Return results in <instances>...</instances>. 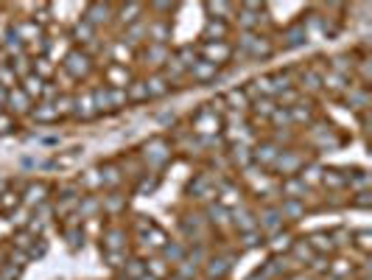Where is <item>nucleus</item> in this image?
Wrapping results in <instances>:
<instances>
[{
  "instance_id": "1",
  "label": "nucleus",
  "mask_w": 372,
  "mask_h": 280,
  "mask_svg": "<svg viewBox=\"0 0 372 280\" xmlns=\"http://www.w3.org/2000/svg\"><path fill=\"white\" fill-rule=\"evenodd\" d=\"M140 157L146 160V166L148 168H154V171H160L171 157H174V143H168L165 138H151L143 143V149H140Z\"/></svg>"
},
{
  "instance_id": "2",
  "label": "nucleus",
  "mask_w": 372,
  "mask_h": 280,
  "mask_svg": "<svg viewBox=\"0 0 372 280\" xmlns=\"http://www.w3.org/2000/svg\"><path fill=\"white\" fill-rule=\"evenodd\" d=\"M196 50H199V59H204V62H210V65H216V68L227 65L235 56L233 43H199Z\"/></svg>"
},
{
  "instance_id": "3",
  "label": "nucleus",
  "mask_w": 372,
  "mask_h": 280,
  "mask_svg": "<svg viewBox=\"0 0 372 280\" xmlns=\"http://www.w3.org/2000/svg\"><path fill=\"white\" fill-rule=\"evenodd\" d=\"M255 216H258V230L263 235H275L280 233V230H285V222H283V216H280L278 202H275V205H263Z\"/></svg>"
},
{
  "instance_id": "4",
  "label": "nucleus",
  "mask_w": 372,
  "mask_h": 280,
  "mask_svg": "<svg viewBox=\"0 0 372 280\" xmlns=\"http://www.w3.org/2000/svg\"><path fill=\"white\" fill-rule=\"evenodd\" d=\"M305 163H308V157H302V154H294V149H283L272 168H275L280 177L285 180V177H297V174H300V168H302Z\"/></svg>"
},
{
  "instance_id": "5",
  "label": "nucleus",
  "mask_w": 372,
  "mask_h": 280,
  "mask_svg": "<svg viewBox=\"0 0 372 280\" xmlns=\"http://www.w3.org/2000/svg\"><path fill=\"white\" fill-rule=\"evenodd\" d=\"M280 151H283V146H280V143H275L272 138L255 143V149H252V166L272 168V166H275V160L280 157Z\"/></svg>"
},
{
  "instance_id": "6",
  "label": "nucleus",
  "mask_w": 372,
  "mask_h": 280,
  "mask_svg": "<svg viewBox=\"0 0 372 280\" xmlns=\"http://www.w3.org/2000/svg\"><path fill=\"white\" fill-rule=\"evenodd\" d=\"M65 70H70L76 79L87 76L93 70V56L84 50V48H73L67 56H65Z\"/></svg>"
},
{
  "instance_id": "7",
  "label": "nucleus",
  "mask_w": 372,
  "mask_h": 280,
  "mask_svg": "<svg viewBox=\"0 0 372 280\" xmlns=\"http://www.w3.org/2000/svg\"><path fill=\"white\" fill-rule=\"evenodd\" d=\"M233 272V258L230 255H210L202 266V278L207 280H224Z\"/></svg>"
},
{
  "instance_id": "8",
  "label": "nucleus",
  "mask_w": 372,
  "mask_h": 280,
  "mask_svg": "<svg viewBox=\"0 0 372 280\" xmlns=\"http://www.w3.org/2000/svg\"><path fill=\"white\" fill-rule=\"evenodd\" d=\"M129 233H126V227H121V225H106L104 227V233H101V247H104V252H126V241Z\"/></svg>"
},
{
  "instance_id": "9",
  "label": "nucleus",
  "mask_w": 372,
  "mask_h": 280,
  "mask_svg": "<svg viewBox=\"0 0 372 280\" xmlns=\"http://www.w3.org/2000/svg\"><path fill=\"white\" fill-rule=\"evenodd\" d=\"M187 76L196 82V85H216L221 79V68L204 62V59H196V65L187 70Z\"/></svg>"
},
{
  "instance_id": "10",
  "label": "nucleus",
  "mask_w": 372,
  "mask_h": 280,
  "mask_svg": "<svg viewBox=\"0 0 372 280\" xmlns=\"http://www.w3.org/2000/svg\"><path fill=\"white\" fill-rule=\"evenodd\" d=\"M230 31H233V26L224 20H204L202 43H230Z\"/></svg>"
},
{
  "instance_id": "11",
  "label": "nucleus",
  "mask_w": 372,
  "mask_h": 280,
  "mask_svg": "<svg viewBox=\"0 0 372 280\" xmlns=\"http://www.w3.org/2000/svg\"><path fill=\"white\" fill-rule=\"evenodd\" d=\"M104 79H106V87H115V90H126L132 85V70L126 65H115L109 62L106 70H104Z\"/></svg>"
},
{
  "instance_id": "12",
  "label": "nucleus",
  "mask_w": 372,
  "mask_h": 280,
  "mask_svg": "<svg viewBox=\"0 0 372 280\" xmlns=\"http://www.w3.org/2000/svg\"><path fill=\"white\" fill-rule=\"evenodd\" d=\"M112 17H115V6H104V3H90L87 6V11H84V20L93 26V28H101V26H106V23H112Z\"/></svg>"
},
{
  "instance_id": "13",
  "label": "nucleus",
  "mask_w": 372,
  "mask_h": 280,
  "mask_svg": "<svg viewBox=\"0 0 372 280\" xmlns=\"http://www.w3.org/2000/svg\"><path fill=\"white\" fill-rule=\"evenodd\" d=\"M308 45V34L302 28V23H291L285 31H283V50H294V48H305Z\"/></svg>"
},
{
  "instance_id": "14",
  "label": "nucleus",
  "mask_w": 372,
  "mask_h": 280,
  "mask_svg": "<svg viewBox=\"0 0 372 280\" xmlns=\"http://www.w3.org/2000/svg\"><path fill=\"white\" fill-rule=\"evenodd\" d=\"M160 258H163L168 266H171V264L180 266V264L187 258V244H182V241H171V238H168V241L163 244V249H160Z\"/></svg>"
},
{
  "instance_id": "15",
  "label": "nucleus",
  "mask_w": 372,
  "mask_h": 280,
  "mask_svg": "<svg viewBox=\"0 0 372 280\" xmlns=\"http://www.w3.org/2000/svg\"><path fill=\"white\" fill-rule=\"evenodd\" d=\"M143 82H146V90H148V101H151V98H163V95H168L174 90V85H171L163 73H148Z\"/></svg>"
},
{
  "instance_id": "16",
  "label": "nucleus",
  "mask_w": 372,
  "mask_h": 280,
  "mask_svg": "<svg viewBox=\"0 0 372 280\" xmlns=\"http://www.w3.org/2000/svg\"><path fill=\"white\" fill-rule=\"evenodd\" d=\"M305 193H308V185L300 177H285L280 183V196L283 199H300V202H305Z\"/></svg>"
},
{
  "instance_id": "17",
  "label": "nucleus",
  "mask_w": 372,
  "mask_h": 280,
  "mask_svg": "<svg viewBox=\"0 0 372 280\" xmlns=\"http://www.w3.org/2000/svg\"><path fill=\"white\" fill-rule=\"evenodd\" d=\"M204 216H207L204 222L213 225V227H230V210L224 205H219V202H210L204 208Z\"/></svg>"
},
{
  "instance_id": "18",
  "label": "nucleus",
  "mask_w": 372,
  "mask_h": 280,
  "mask_svg": "<svg viewBox=\"0 0 372 280\" xmlns=\"http://www.w3.org/2000/svg\"><path fill=\"white\" fill-rule=\"evenodd\" d=\"M278 208L283 222H300V216H305V202H300V199H283V202H278Z\"/></svg>"
},
{
  "instance_id": "19",
  "label": "nucleus",
  "mask_w": 372,
  "mask_h": 280,
  "mask_svg": "<svg viewBox=\"0 0 372 280\" xmlns=\"http://www.w3.org/2000/svg\"><path fill=\"white\" fill-rule=\"evenodd\" d=\"M291 244H294V235L288 233H275V235H266V247L275 252V255H288V249H291Z\"/></svg>"
},
{
  "instance_id": "20",
  "label": "nucleus",
  "mask_w": 372,
  "mask_h": 280,
  "mask_svg": "<svg viewBox=\"0 0 372 280\" xmlns=\"http://www.w3.org/2000/svg\"><path fill=\"white\" fill-rule=\"evenodd\" d=\"M121 205H126V196L121 190H109L106 196H101V210L109 213V216H118Z\"/></svg>"
},
{
  "instance_id": "21",
  "label": "nucleus",
  "mask_w": 372,
  "mask_h": 280,
  "mask_svg": "<svg viewBox=\"0 0 372 280\" xmlns=\"http://www.w3.org/2000/svg\"><path fill=\"white\" fill-rule=\"evenodd\" d=\"M121 275L129 280H138L146 275V261L143 258H126L124 266H121Z\"/></svg>"
},
{
  "instance_id": "22",
  "label": "nucleus",
  "mask_w": 372,
  "mask_h": 280,
  "mask_svg": "<svg viewBox=\"0 0 372 280\" xmlns=\"http://www.w3.org/2000/svg\"><path fill=\"white\" fill-rule=\"evenodd\" d=\"M48 199V185L45 183H37V185H31L26 190V202L28 205H37V208H43Z\"/></svg>"
},
{
  "instance_id": "23",
  "label": "nucleus",
  "mask_w": 372,
  "mask_h": 280,
  "mask_svg": "<svg viewBox=\"0 0 372 280\" xmlns=\"http://www.w3.org/2000/svg\"><path fill=\"white\" fill-rule=\"evenodd\" d=\"M255 247H266V235L258 227L249 230V233H241V249H255Z\"/></svg>"
},
{
  "instance_id": "24",
  "label": "nucleus",
  "mask_w": 372,
  "mask_h": 280,
  "mask_svg": "<svg viewBox=\"0 0 372 280\" xmlns=\"http://www.w3.org/2000/svg\"><path fill=\"white\" fill-rule=\"evenodd\" d=\"M322 183L330 188H347V180H344V168H327L322 171Z\"/></svg>"
},
{
  "instance_id": "25",
  "label": "nucleus",
  "mask_w": 372,
  "mask_h": 280,
  "mask_svg": "<svg viewBox=\"0 0 372 280\" xmlns=\"http://www.w3.org/2000/svg\"><path fill=\"white\" fill-rule=\"evenodd\" d=\"M126 98H129V101H148L146 82H143V79H132V85L126 87Z\"/></svg>"
},
{
  "instance_id": "26",
  "label": "nucleus",
  "mask_w": 372,
  "mask_h": 280,
  "mask_svg": "<svg viewBox=\"0 0 372 280\" xmlns=\"http://www.w3.org/2000/svg\"><path fill=\"white\" fill-rule=\"evenodd\" d=\"M157 185H160V177L157 174H140V185H138V193H154L157 190Z\"/></svg>"
},
{
  "instance_id": "27",
  "label": "nucleus",
  "mask_w": 372,
  "mask_h": 280,
  "mask_svg": "<svg viewBox=\"0 0 372 280\" xmlns=\"http://www.w3.org/2000/svg\"><path fill=\"white\" fill-rule=\"evenodd\" d=\"M359 247L361 252H370V230H359V233L350 235V247Z\"/></svg>"
},
{
  "instance_id": "28",
  "label": "nucleus",
  "mask_w": 372,
  "mask_h": 280,
  "mask_svg": "<svg viewBox=\"0 0 372 280\" xmlns=\"http://www.w3.org/2000/svg\"><path fill=\"white\" fill-rule=\"evenodd\" d=\"M370 202H372L370 190H359V193L350 196V205H353V208H370Z\"/></svg>"
},
{
  "instance_id": "29",
  "label": "nucleus",
  "mask_w": 372,
  "mask_h": 280,
  "mask_svg": "<svg viewBox=\"0 0 372 280\" xmlns=\"http://www.w3.org/2000/svg\"><path fill=\"white\" fill-rule=\"evenodd\" d=\"M283 280H319V278H314L311 272H302V269H300V272H291V275H285Z\"/></svg>"
}]
</instances>
